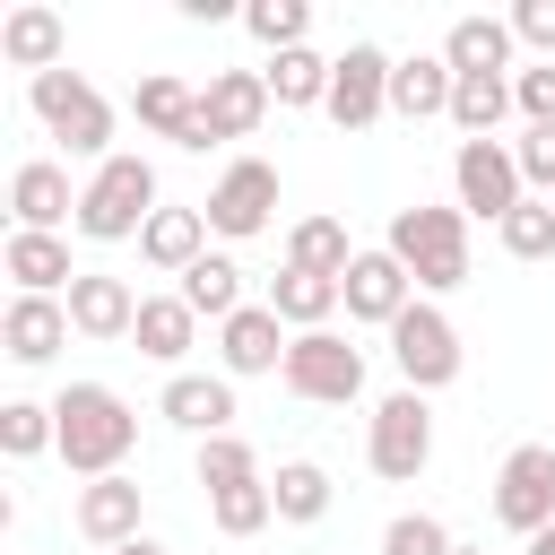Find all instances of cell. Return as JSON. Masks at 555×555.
Segmentation results:
<instances>
[{"instance_id": "cell-1", "label": "cell", "mask_w": 555, "mask_h": 555, "mask_svg": "<svg viewBox=\"0 0 555 555\" xmlns=\"http://www.w3.org/2000/svg\"><path fill=\"white\" fill-rule=\"evenodd\" d=\"M52 416H61V460H69V477H121V460H130V442H139V408L113 390V382H69L61 399H52Z\"/></svg>"}, {"instance_id": "cell-2", "label": "cell", "mask_w": 555, "mask_h": 555, "mask_svg": "<svg viewBox=\"0 0 555 555\" xmlns=\"http://www.w3.org/2000/svg\"><path fill=\"white\" fill-rule=\"evenodd\" d=\"M425 295H451V286H468V208H399L390 217V243H382Z\"/></svg>"}, {"instance_id": "cell-3", "label": "cell", "mask_w": 555, "mask_h": 555, "mask_svg": "<svg viewBox=\"0 0 555 555\" xmlns=\"http://www.w3.org/2000/svg\"><path fill=\"white\" fill-rule=\"evenodd\" d=\"M199 486H208V520H217L225 538H260V529L278 520V494H269V477H260V451H251L243 434H217V442H199Z\"/></svg>"}, {"instance_id": "cell-4", "label": "cell", "mask_w": 555, "mask_h": 555, "mask_svg": "<svg viewBox=\"0 0 555 555\" xmlns=\"http://www.w3.org/2000/svg\"><path fill=\"white\" fill-rule=\"evenodd\" d=\"M147 217H156V165L130 156V147L104 156V165L87 173V191H78V234H87V243H139Z\"/></svg>"}, {"instance_id": "cell-5", "label": "cell", "mask_w": 555, "mask_h": 555, "mask_svg": "<svg viewBox=\"0 0 555 555\" xmlns=\"http://www.w3.org/2000/svg\"><path fill=\"white\" fill-rule=\"evenodd\" d=\"M26 104H35V121L69 147V156H121L113 147V104H104V87L87 78V69H43V78H26Z\"/></svg>"}, {"instance_id": "cell-6", "label": "cell", "mask_w": 555, "mask_h": 555, "mask_svg": "<svg viewBox=\"0 0 555 555\" xmlns=\"http://www.w3.org/2000/svg\"><path fill=\"white\" fill-rule=\"evenodd\" d=\"M278 382H286L295 399H312V408H347V399L364 390V347L338 338V330H304V338L286 347Z\"/></svg>"}, {"instance_id": "cell-7", "label": "cell", "mask_w": 555, "mask_h": 555, "mask_svg": "<svg viewBox=\"0 0 555 555\" xmlns=\"http://www.w3.org/2000/svg\"><path fill=\"white\" fill-rule=\"evenodd\" d=\"M364 460H373V477H390V486H416V477H425V460H434V408H425V390H390V399L373 408Z\"/></svg>"}, {"instance_id": "cell-8", "label": "cell", "mask_w": 555, "mask_h": 555, "mask_svg": "<svg viewBox=\"0 0 555 555\" xmlns=\"http://www.w3.org/2000/svg\"><path fill=\"white\" fill-rule=\"evenodd\" d=\"M199 217H208V234H225V243L269 234V217H278V165H269V156H234V165L217 173V191L199 199Z\"/></svg>"}, {"instance_id": "cell-9", "label": "cell", "mask_w": 555, "mask_h": 555, "mask_svg": "<svg viewBox=\"0 0 555 555\" xmlns=\"http://www.w3.org/2000/svg\"><path fill=\"white\" fill-rule=\"evenodd\" d=\"M390 364H399L408 390L460 382V330H451V312H442V304H408V312L390 321Z\"/></svg>"}, {"instance_id": "cell-10", "label": "cell", "mask_w": 555, "mask_h": 555, "mask_svg": "<svg viewBox=\"0 0 555 555\" xmlns=\"http://www.w3.org/2000/svg\"><path fill=\"white\" fill-rule=\"evenodd\" d=\"M451 191H460V208H468V217H486V225H503V217L529 199L520 156H512L503 139H460V156H451Z\"/></svg>"}, {"instance_id": "cell-11", "label": "cell", "mask_w": 555, "mask_h": 555, "mask_svg": "<svg viewBox=\"0 0 555 555\" xmlns=\"http://www.w3.org/2000/svg\"><path fill=\"white\" fill-rule=\"evenodd\" d=\"M494 520H503L512 538L555 529V442H520V451L494 468Z\"/></svg>"}, {"instance_id": "cell-12", "label": "cell", "mask_w": 555, "mask_h": 555, "mask_svg": "<svg viewBox=\"0 0 555 555\" xmlns=\"http://www.w3.org/2000/svg\"><path fill=\"white\" fill-rule=\"evenodd\" d=\"M390 69H399V61H390L382 43H347L338 69H330V104H321V113H330L338 130H373V121L390 113Z\"/></svg>"}, {"instance_id": "cell-13", "label": "cell", "mask_w": 555, "mask_h": 555, "mask_svg": "<svg viewBox=\"0 0 555 555\" xmlns=\"http://www.w3.org/2000/svg\"><path fill=\"white\" fill-rule=\"evenodd\" d=\"M130 113H139V130H147V139H173V147H191V156L208 147V121H199V87H191V78H173V69L139 78Z\"/></svg>"}, {"instance_id": "cell-14", "label": "cell", "mask_w": 555, "mask_h": 555, "mask_svg": "<svg viewBox=\"0 0 555 555\" xmlns=\"http://www.w3.org/2000/svg\"><path fill=\"white\" fill-rule=\"evenodd\" d=\"M9 217H17V234H61V225H78L69 173H61L52 156H26V165L9 173Z\"/></svg>"}, {"instance_id": "cell-15", "label": "cell", "mask_w": 555, "mask_h": 555, "mask_svg": "<svg viewBox=\"0 0 555 555\" xmlns=\"http://www.w3.org/2000/svg\"><path fill=\"white\" fill-rule=\"evenodd\" d=\"M286 321L269 312V304H243L234 321H217V364H225V382H251V373H278L286 364Z\"/></svg>"}, {"instance_id": "cell-16", "label": "cell", "mask_w": 555, "mask_h": 555, "mask_svg": "<svg viewBox=\"0 0 555 555\" xmlns=\"http://www.w3.org/2000/svg\"><path fill=\"white\" fill-rule=\"evenodd\" d=\"M199 121H208V147H217V139H251V130L269 121V78H260V69H208Z\"/></svg>"}, {"instance_id": "cell-17", "label": "cell", "mask_w": 555, "mask_h": 555, "mask_svg": "<svg viewBox=\"0 0 555 555\" xmlns=\"http://www.w3.org/2000/svg\"><path fill=\"white\" fill-rule=\"evenodd\" d=\"M338 295H347V321H373V330H390V321L416 304V278H408L390 251H356V269L338 278Z\"/></svg>"}, {"instance_id": "cell-18", "label": "cell", "mask_w": 555, "mask_h": 555, "mask_svg": "<svg viewBox=\"0 0 555 555\" xmlns=\"http://www.w3.org/2000/svg\"><path fill=\"white\" fill-rule=\"evenodd\" d=\"M61 304H69V330H78V338H130V330H139V295H130V278H113V269H78V286H69Z\"/></svg>"}, {"instance_id": "cell-19", "label": "cell", "mask_w": 555, "mask_h": 555, "mask_svg": "<svg viewBox=\"0 0 555 555\" xmlns=\"http://www.w3.org/2000/svg\"><path fill=\"white\" fill-rule=\"evenodd\" d=\"M156 416L182 425V434H199V442H217V434H234V382L225 373H173L165 399H156Z\"/></svg>"}, {"instance_id": "cell-20", "label": "cell", "mask_w": 555, "mask_h": 555, "mask_svg": "<svg viewBox=\"0 0 555 555\" xmlns=\"http://www.w3.org/2000/svg\"><path fill=\"white\" fill-rule=\"evenodd\" d=\"M69 520H78V538H87L95 555L130 546V538H139V477H95V486H78Z\"/></svg>"}, {"instance_id": "cell-21", "label": "cell", "mask_w": 555, "mask_h": 555, "mask_svg": "<svg viewBox=\"0 0 555 555\" xmlns=\"http://www.w3.org/2000/svg\"><path fill=\"white\" fill-rule=\"evenodd\" d=\"M0 347H9L17 364H52V356L69 347V304H61V295H9Z\"/></svg>"}, {"instance_id": "cell-22", "label": "cell", "mask_w": 555, "mask_h": 555, "mask_svg": "<svg viewBox=\"0 0 555 555\" xmlns=\"http://www.w3.org/2000/svg\"><path fill=\"white\" fill-rule=\"evenodd\" d=\"M61 43H69V26H61V9H43V0H26V9H9L0 17V52L17 61V69H61Z\"/></svg>"}, {"instance_id": "cell-23", "label": "cell", "mask_w": 555, "mask_h": 555, "mask_svg": "<svg viewBox=\"0 0 555 555\" xmlns=\"http://www.w3.org/2000/svg\"><path fill=\"white\" fill-rule=\"evenodd\" d=\"M442 61H451V78H503L512 69V17H460L442 35Z\"/></svg>"}, {"instance_id": "cell-24", "label": "cell", "mask_w": 555, "mask_h": 555, "mask_svg": "<svg viewBox=\"0 0 555 555\" xmlns=\"http://www.w3.org/2000/svg\"><path fill=\"white\" fill-rule=\"evenodd\" d=\"M139 260L165 269V278H182L191 260H208V217H199V208H156L147 234H139Z\"/></svg>"}, {"instance_id": "cell-25", "label": "cell", "mask_w": 555, "mask_h": 555, "mask_svg": "<svg viewBox=\"0 0 555 555\" xmlns=\"http://www.w3.org/2000/svg\"><path fill=\"white\" fill-rule=\"evenodd\" d=\"M0 269L17 278V295H69V286H78V269H69V243H61V234H9Z\"/></svg>"}, {"instance_id": "cell-26", "label": "cell", "mask_w": 555, "mask_h": 555, "mask_svg": "<svg viewBox=\"0 0 555 555\" xmlns=\"http://www.w3.org/2000/svg\"><path fill=\"white\" fill-rule=\"evenodd\" d=\"M347 295H338V278H312V269H278L269 278V312L304 338V330H330V312H338Z\"/></svg>"}, {"instance_id": "cell-27", "label": "cell", "mask_w": 555, "mask_h": 555, "mask_svg": "<svg viewBox=\"0 0 555 555\" xmlns=\"http://www.w3.org/2000/svg\"><path fill=\"white\" fill-rule=\"evenodd\" d=\"M451 61L442 52H416V61H399L390 69V113H408V121H434V113H451Z\"/></svg>"}, {"instance_id": "cell-28", "label": "cell", "mask_w": 555, "mask_h": 555, "mask_svg": "<svg viewBox=\"0 0 555 555\" xmlns=\"http://www.w3.org/2000/svg\"><path fill=\"white\" fill-rule=\"evenodd\" d=\"M139 356H156V364H182L191 356V338H199V312L182 304V295H139Z\"/></svg>"}, {"instance_id": "cell-29", "label": "cell", "mask_w": 555, "mask_h": 555, "mask_svg": "<svg viewBox=\"0 0 555 555\" xmlns=\"http://www.w3.org/2000/svg\"><path fill=\"white\" fill-rule=\"evenodd\" d=\"M286 269H312V278H347L356 269V243L338 217H295L286 225Z\"/></svg>"}, {"instance_id": "cell-30", "label": "cell", "mask_w": 555, "mask_h": 555, "mask_svg": "<svg viewBox=\"0 0 555 555\" xmlns=\"http://www.w3.org/2000/svg\"><path fill=\"white\" fill-rule=\"evenodd\" d=\"M173 295H182L199 321H234V312H243V269H234L225 251H208V260H191V269H182V286H173Z\"/></svg>"}, {"instance_id": "cell-31", "label": "cell", "mask_w": 555, "mask_h": 555, "mask_svg": "<svg viewBox=\"0 0 555 555\" xmlns=\"http://www.w3.org/2000/svg\"><path fill=\"white\" fill-rule=\"evenodd\" d=\"M330 69H338V61H321V52L304 43V52H278V61L260 69V78H269V104L304 113V104H330Z\"/></svg>"}, {"instance_id": "cell-32", "label": "cell", "mask_w": 555, "mask_h": 555, "mask_svg": "<svg viewBox=\"0 0 555 555\" xmlns=\"http://www.w3.org/2000/svg\"><path fill=\"white\" fill-rule=\"evenodd\" d=\"M269 494H278V520L312 529V520L330 512V468H321V460H286V468L269 477Z\"/></svg>"}, {"instance_id": "cell-33", "label": "cell", "mask_w": 555, "mask_h": 555, "mask_svg": "<svg viewBox=\"0 0 555 555\" xmlns=\"http://www.w3.org/2000/svg\"><path fill=\"white\" fill-rule=\"evenodd\" d=\"M503 113H512V78H460V87H451V121H460V139H494Z\"/></svg>"}, {"instance_id": "cell-34", "label": "cell", "mask_w": 555, "mask_h": 555, "mask_svg": "<svg viewBox=\"0 0 555 555\" xmlns=\"http://www.w3.org/2000/svg\"><path fill=\"white\" fill-rule=\"evenodd\" d=\"M0 451H9V460L61 451V416H52L43 399H9V408H0Z\"/></svg>"}, {"instance_id": "cell-35", "label": "cell", "mask_w": 555, "mask_h": 555, "mask_svg": "<svg viewBox=\"0 0 555 555\" xmlns=\"http://www.w3.org/2000/svg\"><path fill=\"white\" fill-rule=\"evenodd\" d=\"M243 26L269 43V61H278V52H304V35H312V0H251Z\"/></svg>"}, {"instance_id": "cell-36", "label": "cell", "mask_w": 555, "mask_h": 555, "mask_svg": "<svg viewBox=\"0 0 555 555\" xmlns=\"http://www.w3.org/2000/svg\"><path fill=\"white\" fill-rule=\"evenodd\" d=\"M494 234H503V251H512V260H555V208H546V199H520Z\"/></svg>"}, {"instance_id": "cell-37", "label": "cell", "mask_w": 555, "mask_h": 555, "mask_svg": "<svg viewBox=\"0 0 555 555\" xmlns=\"http://www.w3.org/2000/svg\"><path fill=\"white\" fill-rule=\"evenodd\" d=\"M382 555H451V529H442L434 512H399V520L382 529Z\"/></svg>"}, {"instance_id": "cell-38", "label": "cell", "mask_w": 555, "mask_h": 555, "mask_svg": "<svg viewBox=\"0 0 555 555\" xmlns=\"http://www.w3.org/2000/svg\"><path fill=\"white\" fill-rule=\"evenodd\" d=\"M512 104L529 113V130H538V121H555V61H529V69H512Z\"/></svg>"}, {"instance_id": "cell-39", "label": "cell", "mask_w": 555, "mask_h": 555, "mask_svg": "<svg viewBox=\"0 0 555 555\" xmlns=\"http://www.w3.org/2000/svg\"><path fill=\"white\" fill-rule=\"evenodd\" d=\"M512 156H520V182H538V191L555 199V121H538V130H529Z\"/></svg>"}, {"instance_id": "cell-40", "label": "cell", "mask_w": 555, "mask_h": 555, "mask_svg": "<svg viewBox=\"0 0 555 555\" xmlns=\"http://www.w3.org/2000/svg\"><path fill=\"white\" fill-rule=\"evenodd\" d=\"M512 43H529V52L555 61V0H520L512 9Z\"/></svg>"}, {"instance_id": "cell-41", "label": "cell", "mask_w": 555, "mask_h": 555, "mask_svg": "<svg viewBox=\"0 0 555 555\" xmlns=\"http://www.w3.org/2000/svg\"><path fill=\"white\" fill-rule=\"evenodd\" d=\"M113 555H165V546H156V538H130V546H113Z\"/></svg>"}, {"instance_id": "cell-42", "label": "cell", "mask_w": 555, "mask_h": 555, "mask_svg": "<svg viewBox=\"0 0 555 555\" xmlns=\"http://www.w3.org/2000/svg\"><path fill=\"white\" fill-rule=\"evenodd\" d=\"M529 555H555V529H538V538H529Z\"/></svg>"}, {"instance_id": "cell-43", "label": "cell", "mask_w": 555, "mask_h": 555, "mask_svg": "<svg viewBox=\"0 0 555 555\" xmlns=\"http://www.w3.org/2000/svg\"><path fill=\"white\" fill-rule=\"evenodd\" d=\"M451 555H486V546H451Z\"/></svg>"}, {"instance_id": "cell-44", "label": "cell", "mask_w": 555, "mask_h": 555, "mask_svg": "<svg viewBox=\"0 0 555 555\" xmlns=\"http://www.w3.org/2000/svg\"><path fill=\"white\" fill-rule=\"evenodd\" d=\"M546 208H555V199H546Z\"/></svg>"}]
</instances>
